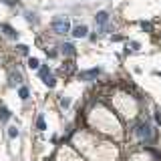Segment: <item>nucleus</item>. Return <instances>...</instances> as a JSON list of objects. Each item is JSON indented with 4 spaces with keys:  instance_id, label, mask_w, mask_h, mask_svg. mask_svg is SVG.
<instances>
[{
    "instance_id": "nucleus-1",
    "label": "nucleus",
    "mask_w": 161,
    "mask_h": 161,
    "mask_svg": "<svg viewBox=\"0 0 161 161\" xmlns=\"http://www.w3.org/2000/svg\"><path fill=\"white\" fill-rule=\"evenodd\" d=\"M53 28H54V32H59V34H67L68 30H71V22H68L67 18H54Z\"/></svg>"
},
{
    "instance_id": "nucleus-2",
    "label": "nucleus",
    "mask_w": 161,
    "mask_h": 161,
    "mask_svg": "<svg viewBox=\"0 0 161 161\" xmlns=\"http://www.w3.org/2000/svg\"><path fill=\"white\" fill-rule=\"evenodd\" d=\"M137 135L141 137L143 141H151V139H153V129H151V125L141 123V125L137 127Z\"/></svg>"
},
{
    "instance_id": "nucleus-3",
    "label": "nucleus",
    "mask_w": 161,
    "mask_h": 161,
    "mask_svg": "<svg viewBox=\"0 0 161 161\" xmlns=\"http://www.w3.org/2000/svg\"><path fill=\"white\" fill-rule=\"evenodd\" d=\"M38 75L44 79V85H46V87H50V89H53L54 85H57V79H54L53 75H50V71H49L46 67H42V68H40V71H38Z\"/></svg>"
},
{
    "instance_id": "nucleus-4",
    "label": "nucleus",
    "mask_w": 161,
    "mask_h": 161,
    "mask_svg": "<svg viewBox=\"0 0 161 161\" xmlns=\"http://www.w3.org/2000/svg\"><path fill=\"white\" fill-rule=\"evenodd\" d=\"M87 32H89V28L85 24L75 26V28H73V36H75V38H85V36H87Z\"/></svg>"
},
{
    "instance_id": "nucleus-5",
    "label": "nucleus",
    "mask_w": 161,
    "mask_h": 161,
    "mask_svg": "<svg viewBox=\"0 0 161 161\" xmlns=\"http://www.w3.org/2000/svg\"><path fill=\"white\" fill-rule=\"evenodd\" d=\"M107 20H109V14H107V12H99V14L95 16V22H97V26H99V28H105Z\"/></svg>"
},
{
    "instance_id": "nucleus-6",
    "label": "nucleus",
    "mask_w": 161,
    "mask_h": 161,
    "mask_svg": "<svg viewBox=\"0 0 161 161\" xmlns=\"http://www.w3.org/2000/svg\"><path fill=\"white\" fill-rule=\"evenodd\" d=\"M0 28L4 30V34L8 36V38H18V32H16V30L12 28V26H8V24H2Z\"/></svg>"
},
{
    "instance_id": "nucleus-7",
    "label": "nucleus",
    "mask_w": 161,
    "mask_h": 161,
    "mask_svg": "<svg viewBox=\"0 0 161 161\" xmlns=\"http://www.w3.org/2000/svg\"><path fill=\"white\" fill-rule=\"evenodd\" d=\"M60 53H63V54H68V57H73V54H75V46H73V44H68V42H64L63 46H60Z\"/></svg>"
},
{
    "instance_id": "nucleus-8",
    "label": "nucleus",
    "mask_w": 161,
    "mask_h": 161,
    "mask_svg": "<svg viewBox=\"0 0 161 161\" xmlns=\"http://www.w3.org/2000/svg\"><path fill=\"white\" fill-rule=\"evenodd\" d=\"M8 119H10V111L4 107V105H2V107H0V121H2V123H6Z\"/></svg>"
},
{
    "instance_id": "nucleus-9",
    "label": "nucleus",
    "mask_w": 161,
    "mask_h": 161,
    "mask_svg": "<svg viewBox=\"0 0 161 161\" xmlns=\"http://www.w3.org/2000/svg\"><path fill=\"white\" fill-rule=\"evenodd\" d=\"M101 73V68H91V71H87V73L81 75V79H91V77H97V75Z\"/></svg>"
},
{
    "instance_id": "nucleus-10",
    "label": "nucleus",
    "mask_w": 161,
    "mask_h": 161,
    "mask_svg": "<svg viewBox=\"0 0 161 161\" xmlns=\"http://www.w3.org/2000/svg\"><path fill=\"white\" fill-rule=\"evenodd\" d=\"M18 97L22 99V101H26V99H28V89H26V87H20L18 89Z\"/></svg>"
},
{
    "instance_id": "nucleus-11",
    "label": "nucleus",
    "mask_w": 161,
    "mask_h": 161,
    "mask_svg": "<svg viewBox=\"0 0 161 161\" xmlns=\"http://www.w3.org/2000/svg\"><path fill=\"white\" fill-rule=\"evenodd\" d=\"M18 135H20V131L16 127H8V137H10V139H16Z\"/></svg>"
},
{
    "instance_id": "nucleus-12",
    "label": "nucleus",
    "mask_w": 161,
    "mask_h": 161,
    "mask_svg": "<svg viewBox=\"0 0 161 161\" xmlns=\"http://www.w3.org/2000/svg\"><path fill=\"white\" fill-rule=\"evenodd\" d=\"M36 127H38V131H44V129H46V125H44V117H42V115L36 119Z\"/></svg>"
},
{
    "instance_id": "nucleus-13",
    "label": "nucleus",
    "mask_w": 161,
    "mask_h": 161,
    "mask_svg": "<svg viewBox=\"0 0 161 161\" xmlns=\"http://www.w3.org/2000/svg\"><path fill=\"white\" fill-rule=\"evenodd\" d=\"M10 83H12V85H14V83H22V77H20V73H12V75H10Z\"/></svg>"
},
{
    "instance_id": "nucleus-14",
    "label": "nucleus",
    "mask_w": 161,
    "mask_h": 161,
    "mask_svg": "<svg viewBox=\"0 0 161 161\" xmlns=\"http://www.w3.org/2000/svg\"><path fill=\"white\" fill-rule=\"evenodd\" d=\"M28 67H30V68H38V67H40L38 59H34V57H30V59H28Z\"/></svg>"
},
{
    "instance_id": "nucleus-15",
    "label": "nucleus",
    "mask_w": 161,
    "mask_h": 161,
    "mask_svg": "<svg viewBox=\"0 0 161 161\" xmlns=\"http://www.w3.org/2000/svg\"><path fill=\"white\" fill-rule=\"evenodd\" d=\"M16 49H18V53H20V54H28V46H26V44H18Z\"/></svg>"
},
{
    "instance_id": "nucleus-16",
    "label": "nucleus",
    "mask_w": 161,
    "mask_h": 161,
    "mask_svg": "<svg viewBox=\"0 0 161 161\" xmlns=\"http://www.w3.org/2000/svg\"><path fill=\"white\" fill-rule=\"evenodd\" d=\"M137 49H139V44H137V42H131V44H127V53H129V50H137Z\"/></svg>"
},
{
    "instance_id": "nucleus-17",
    "label": "nucleus",
    "mask_w": 161,
    "mask_h": 161,
    "mask_svg": "<svg viewBox=\"0 0 161 161\" xmlns=\"http://www.w3.org/2000/svg\"><path fill=\"white\" fill-rule=\"evenodd\" d=\"M155 119H157V123H161V111H159V109L155 111Z\"/></svg>"
},
{
    "instance_id": "nucleus-18",
    "label": "nucleus",
    "mask_w": 161,
    "mask_h": 161,
    "mask_svg": "<svg viewBox=\"0 0 161 161\" xmlns=\"http://www.w3.org/2000/svg\"><path fill=\"white\" fill-rule=\"evenodd\" d=\"M60 105H63V107H68V99H60Z\"/></svg>"
}]
</instances>
